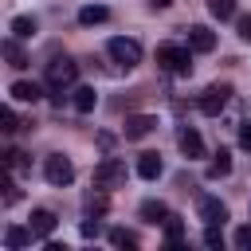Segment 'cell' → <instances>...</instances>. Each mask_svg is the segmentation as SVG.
<instances>
[{"mask_svg":"<svg viewBox=\"0 0 251 251\" xmlns=\"http://www.w3.org/2000/svg\"><path fill=\"white\" fill-rule=\"evenodd\" d=\"M149 4H153V8H169L173 0H149Z\"/></svg>","mask_w":251,"mask_h":251,"instance_id":"1f68e13d","label":"cell"},{"mask_svg":"<svg viewBox=\"0 0 251 251\" xmlns=\"http://www.w3.org/2000/svg\"><path fill=\"white\" fill-rule=\"evenodd\" d=\"M16 126H20V118L8 106H0V133H16Z\"/></svg>","mask_w":251,"mask_h":251,"instance_id":"484cf974","label":"cell"},{"mask_svg":"<svg viewBox=\"0 0 251 251\" xmlns=\"http://www.w3.org/2000/svg\"><path fill=\"white\" fill-rule=\"evenodd\" d=\"M110 243L114 247H137V235L126 231V227H110Z\"/></svg>","mask_w":251,"mask_h":251,"instance_id":"d4e9b609","label":"cell"},{"mask_svg":"<svg viewBox=\"0 0 251 251\" xmlns=\"http://www.w3.org/2000/svg\"><path fill=\"white\" fill-rule=\"evenodd\" d=\"M157 129V118L153 114H129L126 118V141H141Z\"/></svg>","mask_w":251,"mask_h":251,"instance_id":"52a82bcc","label":"cell"},{"mask_svg":"<svg viewBox=\"0 0 251 251\" xmlns=\"http://www.w3.org/2000/svg\"><path fill=\"white\" fill-rule=\"evenodd\" d=\"M165 243H169V247H180V243H184V224H180L176 216L165 220Z\"/></svg>","mask_w":251,"mask_h":251,"instance_id":"ffe728a7","label":"cell"},{"mask_svg":"<svg viewBox=\"0 0 251 251\" xmlns=\"http://www.w3.org/2000/svg\"><path fill=\"white\" fill-rule=\"evenodd\" d=\"M12 98L16 102H39L43 98V86L39 82H27V78H16L12 82Z\"/></svg>","mask_w":251,"mask_h":251,"instance_id":"8fae6325","label":"cell"},{"mask_svg":"<svg viewBox=\"0 0 251 251\" xmlns=\"http://www.w3.org/2000/svg\"><path fill=\"white\" fill-rule=\"evenodd\" d=\"M157 63L173 75H188L192 71V47H180V43H161L157 47Z\"/></svg>","mask_w":251,"mask_h":251,"instance_id":"7a4b0ae2","label":"cell"},{"mask_svg":"<svg viewBox=\"0 0 251 251\" xmlns=\"http://www.w3.org/2000/svg\"><path fill=\"white\" fill-rule=\"evenodd\" d=\"M239 251H251V224H243V227H235V239H231Z\"/></svg>","mask_w":251,"mask_h":251,"instance_id":"4316f807","label":"cell"},{"mask_svg":"<svg viewBox=\"0 0 251 251\" xmlns=\"http://www.w3.org/2000/svg\"><path fill=\"white\" fill-rule=\"evenodd\" d=\"M239 145H243V149H251V122H243V126H239Z\"/></svg>","mask_w":251,"mask_h":251,"instance_id":"4dcf8cb0","label":"cell"},{"mask_svg":"<svg viewBox=\"0 0 251 251\" xmlns=\"http://www.w3.org/2000/svg\"><path fill=\"white\" fill-rule=\"evenodd\" d=\"M27 227H31V235H51V231H55V212H47V208H35Z\"/></svg>","mask_w":251,"mask_h":251,"instance_id":"4fadbf2b","label":"cell"},{"mask_svg":"<svg viewBox=\"0 0 251 251\" xmlns=\"http://www.w3.org/2000/svg\"><path fill=\"white\" fill-rule=\"evenodd\" d=\"M106 51H110V59L118 63V67H137L141 63V43L137 39H126V35H114L110 43H106Z\"/></svg>","mask_w":251,"mask_h":251,"instance_id":"277c9868","label":"cell"},{"mask_svg":"<svg viewBox=\"0 0 251 251\" xmlns=\"http://www.w3.org/2000/svg\"><path fill=\"white\" fill-rule=\"evenodd\" d=\"M227 98H231V86H227V82H212V86L200 94V114L220 118V110L227 106Z\"/></svg>","mask_w":251,"mask_h":251,"instance_id":"8992f818","label":"cell"},{"mask_svg":"<svg viewBox=\"0 0 251 251\" xmlns=\"http://www.w3.org/2000/svg\"><path fill=\"white\" fill-rule=\"evenodd\" d=\"M235 27H239V39L251 43V16H235Z\"/></svg>","mask_w":251,"mask_h":251,"instance_id":"83f0119b","label":"cell"},{"mask_svg":"<svg viewBox=\"0 0 251 251\" xmlns=\"http://www.w3.org/2000/svg\"><path fill=\"white\" fill-rule=\"evenodd\" d=\"M227 173H231V153H227V149H220V153L212 157V165H208V176L216 180V176H227Z\"/></svg>","mask_w":251,"mask_h":251,"instance_id":"ac0fdd59","label":"cell"},{"mask_svg":"<svg viewBox=\"0 0 251 251\" xmlns=\"http://www.w3.org/2000/svg\"><path fill=\"white\" fill-rule=\"evenodd\" d=\"M188 47H192V51H200V55L216 51V31H208L204 24H192V27H188Z\"/></svg>","mask_w":251,"mask_h":251,"instance_id":"ba28073f","label":"cell"},{"mask_svg":"<svg viewBox=\"0 0 251 251\" xmlns=\"http://www.w3.org/2000/svg\"><path fill=\"white\" fill-rule=\"evenodd\" d=\"M176 145H180V153H184V157H204V137H200L192 126H188V129H180Z\"/></svg>","mask_w":251,"mask_h":251,"instance_id":"30bf717a","label":"cell"},{"mask_svg":"<svg viewBox=\"0 0 251 251\" xmlns=\"http://www.w3.org/2000/svg\"><path fill=\"white\" fill-rule=\"evenodd\" d=\"M4 243L8 247H27L31 243V227H8L4 231Z\"/></svg>","mask_w":251,"mask_h":251,"instance_id":"7402d4cb","label":"cell"},{"mask_svg":"<svg viewBox=\"0 0 251 251\" xmlns=\"http://www.w3.org/2000/svg\"><path fill=\"white\" fill-rule=\"evenodd\" d=\"M75 78H78V63L75 59H51L47 63V86L55 90V98H63V90L67 86H75Z\"/></svg>","mask_w":251,"mask_h":251,"instance_id":"6da1fadb","label":"cell"},{"mask_svg":"<svg viewBox=\"0 0 251 251\" xmlns=\"http://www.w3.org/2000/svg\"><path fill=\"white\" fill-rule=\"evenodd\" d=\"M200 220H204V224H224V220H227V204L216 200V196H204V200H200Z\"/></svg>","mask_w":251,"mask_h":251,"instance_id":"9c48e42d","label":"cell"},{"mask_svg":"<svg viewBox=\"0 0 251 251\" xmlns=\"http://www.w3.org/2000/svg\"><path fill=\"white\" fill-rule=\"evenodd\" d=\"M0 196H4V204H16L20 200V192H16V184H12V173L0 165Z\"/></svg>","mask_w":251,"mask_h":251,"instance_id":"603a6c76","label":"cell"},{"mask_svg":"<svg viewBox=\"0 0 251 251\" xmlns=\"http://www.w3.org/2000/svg\"><path fill=\"white\" fill-rule=\"evenodd\" d=\"M94 106H98L94 86H75V110H78V114H90Z\"/></svg>","mask_w":251,"mask_h":251,"instance_id":"2e32d148","label":"cell"},{"mask_svg":"<svg viewBox=\"0 0 251 251\" xmlns=\"http://www.w3.org/2000/svg\"><path fill=\"white\" fill-rule=\"evenodd\" d=\"M43 176H47V184H55V188H67V184L75 180V165H71V157H63V153H51V157L43 161Z\"/></svg>","mask_w":251,"mask_h":251,"instance_id":"5b68a950","label":"cell"},{"mask_svg":"<svg viewBox=\"0 0 251 251\" xmlns=\"http://www.w3.org/2000/svg\"><path fill=\"white\" fill-rule=\"evenodd\" d=\"M208 12L216 20H231L235 16V0H208Z\"/></svg>","mask_w":251,"mask_h":251,"instance_id":"cb8c5ba5","label":"cell"},{"mask_svg":"<svg viewBox=\"0 0 251 251\" xmlns=\"http://www.w3.org/2000/svg\"><path fill=\"white\" fill-rule=\"evenodd\" d=\"M161 157L157 153H141V161H137V176H145V180H157L161 176Z\"/></svg>","mask_w":251,"mask_h":251,"instance_id":"9a60e30c","label":"cell"},{"mask_svg":"<svg viewBox=\"0 0 251 251\" xmlns=\"http://www.w3.org/2000/svg\"><path fill=\"white\" fill-rule=\"evenodd\" d=\"M204 243H208V247H220V224H208V231H204Z\"/></svg>","mask_w":251,"mask_h":251,"instance_id":"f1b7e54d","label":"cell"},{"mask_svg":"<svg viewBox=\"0 0 251 251\" xmlns=\"http://www.w3.org/2000/svg\"><path fill=\"white\" fill-rule=\"evenodd\" d=\"M12 35H16V39H31V35H35V20H31V16H16V20H12Z\"/></svg>","mask_w":251,"mask_h":251,"instance_id":"44dd1931","label":"cell"},{"mask_svg":"<svg viewBox=\"0 0 251 251\" xmlns=\"http://www.w3.org/2000/svg\"><path fill=\"white\" fill-rule=\"evenodd\" d=\"M98 231H102V227H98V220H94V216H90V220H86V224H82V235H86V239H94V235H98Z\"/></svg>","mask_w":251,"mask_h":251,"instance_id":"f546056e","label":"cell"},{"mask_svg":"<svg viewBox=\"0 0 251 251\" xmlns=\"http://www.w3.org/2000/svg\"><path fill=\"white\" fill-rule=\"evenodd\" d=\"M106 20H110V8H102V4L78 8V24H82V27H94V24H106Z\"/></svg>","mask_w":251,"mask_h":251,"instance_id":"5bb4252c","label":"cell"},{"mask_svg":"<svg viewBox=\"0 0 251 251\" xmlns=\"http://www.w3.org/2000/svg\"><path fill=\"white\" fill-rule=\"evenodd\" d=\"M141 220H149V224H165V220H169V208H165L161 200H145V204H141Z\"/></svg>","mask_w":251,"mask_h":251,"instance_id":"e0dca14e","label":"cell"},{"mask_svg":"<svg viewBox=\"0 0 251 251\" xmlns=\"http://www.w3.org/2000/svg\"><path fill=\"white\" fill-rule=\"evenodd\" d=\"M126 180H129L126 161H118V157H102V161L94 165V184H98V188H122Z\"/></svg>","mask_w":251,"mask_h":251,"instance_id":"3957f363","label":"cell"},{"mask_svg":"<svg viewBox=\"0 0 251 251\" xmlns=\"http://www.w3.org/2000/svg\"><path fill=\"white\" fill-rule=\"evenodd\" d=\"M0 55H4V59H8V67H16V71H20V67H27V55H24V47H20V39H16V35L0 43Z\"/></svg>","mask_w":251,"mask_h":251,"instance_id":"7c38bea8","label":"cell"},{"mask_svg":"<svg viewBox=\"0 0 251 251\" xmlns=\"http://www.w3.org/2000/svg\"><path fill=\"white\" fill-rule=\"evenodd\" d=\"M82 208H86V216H102L110 208V200H106V192H86L82 196Z\"/></svg>","mask_w":251,"mask_h":251,"instance_id":"d6986e66","label":"cell"}]
</instances>
